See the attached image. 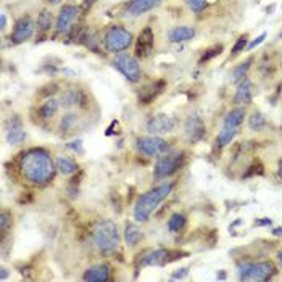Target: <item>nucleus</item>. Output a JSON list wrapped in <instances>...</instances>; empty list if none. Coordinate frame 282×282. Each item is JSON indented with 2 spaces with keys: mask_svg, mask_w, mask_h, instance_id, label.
<instances>
[{
  "mask_svg": "<svg viewBox=\"0 0 282 282\" xmlns=\"http://www.w3.org/2000/svg\"><path fill=\"white\" fill-rule=\"evenodd\" d=\"M56 171V163L44 148H31L20 158V173L29 184L44 185L50 182Z\"/></svg>",
  "mask_w": 282,
  "mask_h": 282,
  "instance_id": "1",
  "label": "nucleus"
},
{
  "mask_svg": "<svg viewBox=\"0 0 282 282\" xmlns=\"http://www.w3.org/2000/svg\"><path fill=\"white\" fill-rule=\"evenodd\" d=\"M173 182H163L153 189H150L137 197L134 203V221L136 223H147L153 211L158 208V205L162 203L166 197L173 192Z\"/></svg>",
  "mask_w": 282,
  "mask_h": 282,
  "instance_id": "2",
  "label": "nucleus"
},
{
  "mask_svg": "<svg viewBox=\"0 0 282 282\" xmlns=\"http://www.w3.org/2000/svg\"><path fill=\"white\" fill-rule=\"evenodd\" d=\"M92 242L102 255H115L121 245V232L118 224L111 220L97 221L92 228Z\"/></svg>",
  "mask_w": 282,
  "mask_h": 282,
  "instance_id": "3",
  "label": "nucleus"
},
{
  "mask_svg": "<svg viewBox=\"0 0 282 282\" xmlns=\"http://www.w3.org/2000/svg\"><path fill=\"white\" fill-rule=\"evenodd\" d=\"M103 47L108 53H123L128 50L131 45L134 44V36L131 31H128L126 27L119 26V24H113L110 26L107 33L103 34Z\"/></svg>",
  "mask_w": 282,
  "mask_h": 282,
  "instance_id": "4",
  "label": "nucleus"
},
{
  "mask_svg": "<svg viewBox=\"0 0 282 282\" xmlns=\"http://www.w3.org/2000/svg\"><path fill=\"white\" fill-rule=\"evenodd\" d=\"M185 153L182 150H169L168 153L156 158V163L153 168L155 179H166V177L174 176L184 166Z\"/></svg>",
  "mask_w": 282,
  "mask_h": 282,
  "instance_id": "5",
  "label": "nucleus"
},
{
  "mask_svg": "<svg viewBox=\"0 0 282 282\" xmlns=\"http://www.w3.org/2000/svg\"><path fill=\"white\" fill-rule=\"evenodd\" d=\"M113 67H115L123 76L133 84H137L142 79V68L137 60V56H133L129 53H118L113 60Z\"/></svg>",
  "mask_w": 282,
  "mask_h": 282,
  "instance_id": "6",
  "label": "nucleus"
},
{
  "mask_svg": "<svg viewBox=\"0 0 282 282\" xmlns=\"http://www.w3.org/2000/svg\"><path fill=\"white\" fill-rule=\"evenodd\" d=\"M136 148L140 152V155L148 158H158L171 150V144L160 136H147L139 137L136 140Z\"/></svg>",
  "mask_w": 282,
  "mask_h": 282,
  "instance_id": "7",
  "label": "nucleus"
},
{
  "mask_svg": "<svg viewBox=\"0 0 282 282\" xmlns=\"http://www.w3.org/2000/svg\"><path fill=\"white\" fill-rule=\"evenodd\" d=\"M181 255V252H173L169 248H153L147 250L139 257V266H165L168 263L177 260Z\"/></svg>",
  "mask_w": 282,
  "mask_h": 282,
  "instance_id": "8",
  "label": "nucleus"
},
{
  "mask_svg": "<svg viewBox=\"0 0 282 282\" xmlns=\"http://www.w3.org/2000/svg\"><path fill=\"white\" fill-rule=\"evenodd\" d=\"M81 8L76 5H65L58 12V16L55 20V33L56 34H70L81 16Z\"/></svg>",
  "mask_w": 282,
  "mask_h": 282,
  "instance_id": "9",
  "label": "nucleus"
},
{
  "mask_svg": "<svg viewBox=\"0 0 282 282\" xmlns=\"http://www.w3.org/2000/svg\"><path fill=\"white\" fill-rule=\"evenodd\" d=\"M177 126V121L166 115V113H158V115L150 116L145 121V131L150 136H163V134H169L173 133Z\"/></svg>",
  "mask_w": 282,
  "mask_h": 282,
  "instance_id": "10",
  "label": "nucleus"
},
{
  "mask_svg": "<svg viewBox=\"0 0 282 282\" xmlns=\"http://www.w3.org/2000/svg\"><path fill=\"white\" fill-rule=\"evenodd\" d=\"M276 266L272 261L263 260V261H252V265L247 271V274L240 280H250V282H268L276 274Z\"/></svg>",
  "mask_w": 282,
  "mask_h": 282,
  "instance_id": "11",
  "label": "nucleus"
},
{
  "mask_svg": "<svg viewBox=\"0 0 282 282\" xmlns=\"http://www.w3.org/2000/svg\"><path fill=\"white\" fill-rule=\"evenodd\" d=\"M182 128H184L185 139L189 140L191 144L202 142V140L205 139V136H206L205 121L199 113H191V115H187L185 119H184Z\"/></svg>",
  "mask_w": 282,
  "mask_h": 282,
  "instance_id": "12",
  "label": "nucleus"
},
{
  "mask_svg": "<svg viewBox=\"0 0 282 282\" xmlns=\"http://www.w3.org/2000/svg\"><path fill=\"white\" fill-rule=\"evenodd\" d=\"M5 137H7L8 145H12V147H18V145L24 144L26 131H24L21 116H18V115L8 116L7 123H5Z\"/></svg>",
  "mask_w": 282,
  "mask_h": 282,
  "instance_id": "13",
  "label": "nucleus"
},
{
  "mask_svg": "<svg viewBox=\"0 0 282 282\" xmlns=\"http://www.w3.org/2000/svg\"><path fill=\"white\" fill-rule=\"evenodd\" d=\"M36 29V23L33 21L31 16H21L13 26V31L10 34L12 44H23L29 41Z\"/></svg>",
  "mask_w": 282,
  "mask_h": 282,
  "instance_id": "14",
  "label": "nucleus"
},
{
  "mask_svg": "<svg viewBox=\"0 0 282 282\" xmlns=\"http://www.w3.org/2000/svg\"><path fill=\"white\" fill-rule=\"evenodd\" d=\"M153 44H155V34L153 29L150 26H145L142 31H140L137 42H136V55L139 58H145L153 50Z\"/></svg>",
  "mask_w": 282,
  "mask_h": 282,
  "instance_id": "15",
  "label": "nucleus"
},
{
  "mask_svg": "<svg viewBox=\"0 0 282 282\" xmlns=\"http://www.w3.org/2000/svg\"><path fill=\"white\" fill-rule=\"evenodd\" d=\"M163 0H131L124 8V16L126 18H137L142 16L147 12L156 8Z\"/></svg>",
  "mask_w": 282,
  "mask_h": 282,
  "instance_id": "16",
  "label": "nucleus"
},
{
  "mask_svg": "<svg viewBox=\"0 0 282 282\" xmlns=\"http://www.w3.org/2000/svg\"><path fill=\"white\" fill-rule=\"evenodd\" d=\"M84 102H86V96L84 92L78 87H68L61 92L60 96V103L65 108H76V107H82Z\"/></svg>",
  "mask_w": 282,
  "mask_h": 282,
  "instance_id": "17",
  "label": "nucleus"
},
{
  "mask_svg": "<svg viewBox=\"0 0 282 282\" xmlns=\"http://www.w3.org/2000/svg\"><path fill=\"white\" fill-rule=\"evenodd\" d=\"M253 100V82L248 78H243L237 82V90L234 93V103L236 105H250Z\"/></svg>",
  "mask_w": 282,
  "mask_h": 282,
  "instance_id": "18",
  "label": "nucleus"
},
{
  "mask_svg": "<svg viewBox=\"0 0 282 282\" xmlns=\"http://www.w3.org/2000/svg\"><path fill=\"white\" fill-rule=\"evenodd\" d=\"M197 31L194 26H174L168 31V41L171 44H184L195 37Z\"/></svg>",
  "mask_w": 282,
  "mask_h": 282,
  "instance_id": "19",
  "label": "nucleus"
},
{
  "mask_svg": "<svg viewBox=\"0 0 282 282\" xmlns=\"http://www.w3.org/2000/svg\"><path fill=\"white\" fill-rule=\"evenodd\" d=\"M111 271H110V266L108 265H93L90 268H87L84 271V276L82 279L84 280H89V282H107L111 279Z\"/></svg>",
  "mask_w": 282,
  "mask_h": 282,
  "instance_id": "20",
  "label": "nucleus"
},
{
  "mask_svg": "<svg viewBox=\"0 0 282 282\" xmlns=\"http://www.w3.org/2000/svg\"><path fill=\"white\" fill-rule=\"evenodd\" d=\"M163 87H165L163 81H156V82L148 84V86L139 90V102L142 103V105H150V103L158 97V93L163 92Z\"/></svg>",
  "mask_w": 282,
  "mask_h": 282,
  "instance_id": "21",
  "label": "nucleus"
},
{
  "mask_svg": "<svg viewBox=\"0 0 282 282\" xmlns=\"http://www.w3.org/2000/svg\"><path fill=\"white\" fill-rule=\"evenodd\" d=\"M60 107H61L60 100L50 97V99H47L45 102H42L39 105V108H37V115H39V118L42 121H49V119L56 116V113H58Z\"/></svg>",
  "mask_w": 282,
  "mask_h": 282,
  "instance_id": "22",
  "label": "nucleus"
},
{
  "mask_svg": "<svg viewBox=\"0 0 282 282\" xmlns=\"http://www.w3.org/2000/svg\"><path fill=\"white\" fill-rule=\"evenodd\" d=\"M123 239H124V243L128 247L134 248V247L139 245L140 240L144 239V232H142V229H140L137 224L129 223V224H126V228H124Z\"/></svg>",
  "mask_w": 282,
  "mask_h": 282,
  "instance_id": "23",
  "label": "nucleus"
},
{
  "mask_svg": "<svg viewBox=\"0 0 282 282\" xmlns=\"http://www.w3.org/2000/svg\"><path fill=\"white\" fill-rule=\"evenodd\" d=\"M247 111L243 107H236L226 113V116L223 119V126H229V128H240L242 123L245 121Z\"/></svg>",
  "mask_w": 282,
  "mask_h": 282,
  "instance_id": "24",
  "label": "nucleus"
},
{
  "mask_svg": "<svg viewBox=\"0 0 282 282\" xmlns=\"http://www.w3.org/2000/svg\"><path fill=\"white\" fill-rule=\"evenodd\" d=\"M78 124H79V115L76 111L65 113V115L61 116V119H60V126H58L60 133L61 134H70L78 128Z\"/></svg>",
  "mask_w": 282,
  "mask_h": 282,
  "instance_id": "25",
  "label": "nucleus"
},
{
  "mask_svg": "<svg viewBox=\"0 0 282 282\" xmlns=\"http://www.w3.org/2000/svg\"><path fill=\"white\" fill-rule=\"evenodd\" d=\"M239 134V128H229V126H223L221 131L216 136V145L220 148H224L226 145H229L236 136Z\"/></svg>",
  "mask_w": 282,
  "mask_h": 282,
  "instance_id": "26",
  "label": "nucleus"
},
{
  "mask_svg": "<svg viewBox=\"0 0 282 282\" xmlns=\"http://www.w3.org/2000/svg\"><path fill=\"white\" fill-rule=\"evenodd\" d=\"M55 163H56V169H58L60 174L63 176H71L79 169V165L70 156H58Z\"/></svg>",
  "mask_w": 282,
  "mask_h": 282,
  "instance_id": "27",
  "label": "nucleus"
},
{
  "mask_svg": "<svg viewBox=\"0 0 282 282\" xmlns=\"http://www.w3.org/2000/svg\"><path fill=\"white\" fill-rule=\"evenodd\" d=\"M53 26V16L50 13V10H47V8H44V10L37 15V21H36V27L37 31H39L41 34H47Z\"/></svg>",
  "mask_w": 282,
  "mask_h": 282,
  "instance_id": "28",
  "label": "nucleus"
},
{
  "mask_svg": "<svg viewBox=\"0 0 282 282\" xmlns=\"http://www.w3.org/2000/svg\"><path fill=\"white\" fill-rule=\"evenodd\" d=\"M185 223H187V218L182 213H173L166 223V228L171 234H179L185 228Z\"/></svg>",
  "mask_w": 282,
  "mask_h": 282,
  "instance_id": "29",
  "label": "nucleus"
},
{
  "mask_svg": "<svg viewBox=\"0 0 282 282\" xmlns=\"http://www.w3.org/2000/svg\"><path fill=\"white\" fill-rule=\"evenodd\" d=\"M268 126V121H266V118L261 115L260 111H253L252 115H250V118H248V129L250 131H263Z\"/></svg>",
  "mask_w": 282,
  "mask_h": 282,
  "instance_id": "30",
  "label": "nucleus"
},
{
  "mask_svg": "<svg viewBox=\"0 0 282 282\" xmlns=\"http://www.w3.org/2000/svg\"><path fill=\"white\" fill-rule=\"evenodd\" d=\"M250 65H252V58L240 63V65H237V67L232 70V81L234 82H240L243 78H247V71L250 70Z\"/></svg>",
  "mask_w": 282,
  "mask_h": 282,
  "instance_id": "31",
  "label": "nucleus"
},
{
  "mask_svg": "<svg viewBox=\"0 0 282 282\" xmlns=\"http://www.w3.org/2000/svg\"><path fill=\"white\" fill-rule=\"evenodd\" d=\"M12 223H13V214L10 211L4 210L2 214H0V232H2V237H5L8 229L12 228Z\"/></svg>",
  "mask_w": 282,
  "mask_h": 282,
  "instance_id": "32",
  "label": "nucleus"
},
{
  "mask_svg": "<svg viewBox=\"0 0 282 282\" xmlns=\"http://www.w3.org/2000/svg\"><path fill=\"white\" fill-rule=\"evenodd\" d=\"M185 4H187V7H189V10L192 12V13H202L206 7H208V4H210V0H185Z\"/></svg>",
  "mask_w": 282,
  "mask_h": 282,
  "instance_id": "33",
  "label": "nucleus"
},
{
  "mask_svg": "<svg viewBox=\"0 0 282 282\" xmlns=\"http://www.w3.org/2000/svg\"><path fill=\"white\" fill-rule=\"evenodd\" d=\"M247 36H240L239 37V39L236 41V44H234V47H232V55L234 56H236V55H239L240 52H243V50H245L247 49Z\"/></svg>",
  "mask_w": 282,
  "mask_h": 282,
  "instance_id": "34",
  "label": "nucleus"
},
{
  "mask_svg": "<svg viewBox=\"0 0 282 282\" xmlns=\"http://www.w3.org/2000/svg\"><path fill=\"white\" fill-rule=\"evenodd\" d=\"M67 148L73 150V152L78 153L79 156H82L84 153H86V150H84V147H82V140L81 139H76V140H71V142H68Z\"/></svg>",
  "mask_w": 282,
  "mask_h": 282,
  "instance_id": "35",
  "label": "nucleus"
},
{
  "mask_svg": "<svg viewBox=\"0 0 282 282\" xmlns=\"http://www.w3.org/2000/svg\"><path fill=\"white\" fill-rule=\"evenodd\" d=\"M221 50H223V47H221V45H216V47H213V49L206 50V52L203 53V56H202V58H200V65H203V63H206V61H208V60H211L213 56L220 55V53H221Z\"/></svg>",
  "mask_w": 282,
  "mask_h": 282,
  "instance_id": "36",
  "label": "nucleus"
},
{
  "mask_svg": "<svg viewBox=\"0 0 282 282\" xmlns=\"http://www.w3.org/2000/svg\"><path fill=\"white\" fill-rule=\"evenodd\" d=\"M266 33H261L258 37H257V39H253L248 45H247V50H253V49H257V47L260 45V44H263V41H265L266 39Z\"/></svg>",
  "mask_w": 282,
  "mask_h": 282,
  "instance_id": "37",
  "label": "nucleus"
},
{
  "mask_svg": "<svg viewBox=\"0 0 282 282\" xmlns=\"http://www.w3.org/2000/svg\"><path fill=\"white\" fill-rule=\"evenodd\" d=\"M187 274H189V268H181V269H176V272H173L171 274V279H174V280H177V279H184V277H187Z\"/></svg>",
  "mask_w": 282,
  "mask_h": 282,
  "instance_id": "38",
  "label": "nucleus"
},
{
  "mask_svg": "<svg viewBox=\"0 0 282 282\" xmlns=\"http://www.w3.org/2000/svg\"><path fill=\"white\" fill-rule=\"evenodd\" d=\"M271 224H272V220H269V218H260L253 223L255 228H268V226H271Z\"/></svg>",
  "mask_w": 282,
  "mask_h": 282,
  "instance_id": "39",
  "label": "nucleus"
},
{
  "mask_svg": "<svg viewBox=\"0 0 282 282\" xmlns=\"http://www.w3.org/2000/svg\"><path fill=\"white\" fill-rule=\"evenodd\" d=\"M96 2H97V0H82V7H81V10H82V12L90 10L92 5L96 4Z\"/></svg>",
  "mask_w": 282,
  "mask_h": 282,
  "instance_id": "40",
  "label": "nucleus"
},
{
  "mask_svg": "<svg viewBox=\"0 0 282 282\" xmlns=\"http://www.w3.org/2000/svg\"><path fill=\"white\" fill-rule=\"evenodd\" d=\"M7 23H8L7 15L2 13V15H0V29H2V33H5V29H7Z\"/></svg>",
  "mask_w": 282,
  "mask_h": 282,
  "instance_id": "41",
  "label": "nucleus"
},
{
  "mask_svg": "<svg viewBox=\"0 0 282 282\" xmlns=\"http://www.w3.org/2000/svg\"><path fill=\"white\" fill-rule=\"evenodd\" d=\"M271 234L274 237H282V228H274V229L271 231Z\"/></svg>",
  "mask_w": 282,
  "mask_h": 282,
  "instance_id": "42",
  "label": "nucleus"
},
{
  "mask_svg": "<svg viewBox=\"0 0 282 282\" xmlns=\"http://www.w3.org/2000/svg\"><path fill=\"white\" fill-rule=\"evenodd\" d=\"M277 176H279V179H282V160H280L279 165H277Z\"/></svg>",
  "mask_w": 282,
  "mask_h": 282,
  "instance_id": "43",
  "label": "nucleus"
},
{
  "mask_svg": "<svg viewBox=\"0 0 282 282\" xmlns=\"http://www.w3.org/2000/svg\"><path fill=\"white\" fill-rule=\"evenodd\" d=\"M277 265H279V268L282 269V250L277 253Z\"/></svg>",
  "mask_w": 282,
  "mask_h": 282,
  "instance_id": "44",
  "label": "nucleus"
},
{
  "mask_svg": "<svg viewBox=\"0 0 282 282\" xmlns=\"http://www.w3.org/2000/svg\"><path fill=\"white\" fill-rule=\"evenodd\" d=\"M47 4H50V5H58V4H61L63 0H45Z\"/></svg>",
  "mask_w": 282,
  "mask_h": 282,
  "instance_id": "45",
  "label": "nucleus"
},
{
  "mask_svg": "<svg viewBox=\"0 0 282 282\" xmlns=\"http://www.w3.org/2000/svg\"><path fill=\"white\" fill-rule=\"evenodd\" d=\"M7 277H8V272H7V269H5V268H2V274H0V279L5 280Z\"/></svg>",
  "mask_w": 282,
  "mask_h": 282,
  "instance_id": "46",
  "label": "nucleus"
},
{
  "mask_svg": "<svg viewBox=\"0 0 282 282\" xmlns=\"http://www.w3.org/2000/svg\"><path fill=\"white\" fill-rule=\"evenodd\" d=\"M218 279H226V272L224 271H221L220 274H218Z\"/></svg>",
  "mask_w": 282,
  "mask_h": 282,
  "instance_id": "47",
  "label": "nucleus"
}]
</instances>
